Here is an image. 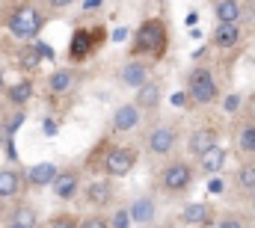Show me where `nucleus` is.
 I'll return each instance as SVG.
<instances>
[{
	"mask_svg": "<svg viewBox=\"0 0 255 228\" xmlns=\"http://www.w3.org/2000/svg\"><path fill=\"white\" fill-rule=\"evenodd\" d=\"M3 95H6V101H9L12 107H24V104L36 95V86H33V80H30V77H24V80H18V83L6 86V89H3Z\"/></svg>",
	"mask_w": 255,
	"mask_h": 228,
	"instance_id": "obj_25",
	"label": "nucleus"
},
{
	"mask_svg": "<svg viewBox=\"0 0 255 228\" xmlns=\"http://www.w3.org/2000/svg\"><path fill=\"white\" fill-rule=\"evenodd\" d=\"M214 228H255V217L250 211H241V208H226L217 214Z\"/></svg>",
	"mask_w": 255,
	"mask_h": 228,
	"instance_id": "obj_24",
	"label": "nucleus"
},
{
	"mask_svg": "<svg viewBox=\"0 0 255 228\" xmlns=\"http://www.w3.org/2000/svg\"><path fill=\"white\" fill-rule=\"evenodd\" d=\"M232 190L241 199H255V157H244L232 178Z\"/></svg>",
	"mask_w": 255,
	"mask_h": 228,
	"instance_id": "obj_20",
	"label": "nucleus"
},
{
	"mask_svg": "<svg viewBox=\"0 0 255 228\" xmlns=\"http://www.w3.org/2000/svg\"><path fill=\"white\" fill-rule=\"evenodd\" d=\"M211 48L217 51H232L244 42V27L241 24H226V21H217V27L211 30Z\"/></svg>",
	"mask_w": 255,
	"mask_h": 228,
	"instance_id": "obj_18",
	"label": "nucleus"
},
{
	"mask_svg": "<svg viewBox=\"0 0 255 228\" xmlns=\"http://www.w3.org/2000/svg\"><path fill=\"white\" fill-rule=\"evenodd\" d=\"M199 169L187 154H172L163 160V166L154 172V190L166 199H181L193 190Z\"/></svg>",
	"mask_w": 255,
	"mask_h": 228,
	"instance_id": "obj_3",
	"label": "nucleus"
},
{
	"mask_svg": "<svg viewBox=\"0 0 255 228\" xmlns=\"http://www.w3.org/2000/svg\"><path fill=\"white\" fill-rule=\"evenodd\" d=\"M160 101H163V80L154 77V74H151L142 86L133 89V104L139 107L142 115H154L160 110Z\"/></svg>",
	"mask_w": 255,
	"mask_h": 228,
	"instance_id": "obj_12",
	"label": "nucleus"
},
{
	"mask_svg": "<svg viewBox=\"0 0 255 228\" xmlns=\"http://www.w3.org/2000/svg\"><path fill=\"white\" fill-rule=\"evenodd\" d=\"M157 196L154 193H139V196H133L130 199V205H128V214H130V223L133 226H151L154 220H157Z\"/></svg>",
	"mask_w": 255,
	"mask_h": 228,
	"instance_id": "obj_15",
	"label": "nucleus"
},
{
	"mask_svg": "<svg viewBox=\"0 0 255 228\" xmlns=\"http://www.w3.org/2000/svg\"><path fill=\"white\" fill-rule=\"evenodd\" d=\"M39 3H42L45 9H54V12H57V9H68V6H74L77 0H39Z\"/></svg>",
	"mask_w": 255,
	"mask_h": 228,
	"instance_id": "obj_31",
	"label": "nucleus"
},
{
	"mask_svg": "<svg viewBox=\"0 0 255 228\" xmlns=\"http://www.w3.org/2000/svg\"><path fill=\"white\" fill-rule=\"evenodd\" d=\"M232 151L244 160L255 157V92H250L232 121Z\"/></svg>",
	"mask_w": 255,
	"mask_h": 228,
	"instance_id": "obj_7",
	"label": "nucleus"
},
{
	"mask_svg": "<svg viewBox=\"0 0 255 228\" xmlns=\"http://www.w3.org/2000/svg\"><path fill=\"white\" fill-rule=\"evenodd\" d=\"M142 228H175V226H172V223H163V226H154V223H151V226H142Z\"/></svg>",
	"mask_w": 255,
	"mask_h": 228,
	"instance_id": "obj_33",
	"label": "nucleus"
},
{
	"mask_svg": "<svg viewBox=\"0 0 255 228\" xmlns=\"http://www.w3.org/2000/svg\"><path fill=\"white\" fill-rule=\"evenodd\" d=\"M9 223H18V226H24V228H39V211L30 202H18L9 211Z\"/></svg>",
	"mask_w": 255,
	"mask_h": 228,
	"instance_id": "obj_26",
	"label": "nucleus"
},
{
	"mask_svg": "<svg viewBox=\"0 0 255 228\" xmlns=\"http://www.w3.org/2000/svg\"><path fill=\"white\" fill-rule=\"evenodd\" d=\"M95 6H101V0H86L83 3V9H95Z\"/></svg>",
	"mask_w": 255,
	"mask_h": 228,
	"instance_id": "obj_32",
	"label": "nucleus"
},
{
	"mask_svg": "<svg viewBox=\"0 0 255 228\" xmlns=\"http://www.w3.org/2000/svg\"><path fill=\"white\" fill-rule=\"evenodd\" d=\"M57 172H60V166H57V163L45 160V163H36V166H30V169L24 172V178H27V187H33V190H42V187H51V181L57 178Z\"/></svg>",
	"mask_w": 255,
	"mask_h": 228,
	"instance_id": "obj_23",
	"label": "nucleus"
},
{
	"mask_svg": "<svg viewBox=\"0 0 255 228\" xmlns=\"http://www.w3.org/2000/svg\"><path fill=\"white\" fill-rule=\"evenodd\" d=\"M151 74H154V62L151 59H139V57H128V62L119 68V80H122V86H128V89L142 86Z\"/></svg>",
	"mask_w": 255,
	"mask_h": 228,
	"instance_id": "obj_16",
	"label": "nucleus"
},
{
	"mask_svg": "<svg viewBox=\"0 0 255 228\" xmlns=\"http://www.w3.org/2000/svg\"><path fill=\"white\" fill-rule=\"evenodd\" d=\"M80 196H83V205H89L92 211H107L116 205V184L110 175H95L89 181H83L80 187Z\"/></svg>",
	"mask_w": 255,
	"mask_h": 228,
	"instance_id": "obj_8",
	"label": "nucleus"
},
{
	"mask_svg": "<svg viewBox=\"0 0 255 228\" xmlns=\"http://www.w3.org/2000/svg\"><path fill=\"white\" fill-rule=\"evenodd\" d=\"M0 115H3V104H0Z\"/></svg>",
	"mask_w": 255,
	"mask_h": 228,
	"instance_id": "obj_36",
	"label": "nucleus"
},
{
	"mask_svg": "<svg viewBox=\"0 0 255 228\" xmlns=\"http://www.w3.org/2000/svg\"><path fill=\"white\" fill-rule=\"evenodd\" d=\"M181 142V124L172 118H154L142 130V151L154 160H166L178 151Z\"/></svg>",
	"mask_w": 255,
	"mask_h": 228,
	"instance_id": "obj_6",
	"label": "nucleus"
},
{
	"mask_svg": "<svg viewBox=\"0 0 255 228\" xmlns=\"http://www.w3.org/2000/svg\"><path fill=\"white\" fill-rule=\"evenodd\" d=\"M214 3V18L226 24H244L250 15V0H211Z\"/></svg>",
	"mask_w": 255,
	"mask_h": 228,
	"instance_id": "obj_19",
	"label": "nucleus"
},
{
	"mask_svg": "<svg viewBox=\"0 0 255 228\" xmlns=\"http://www.w3.org/2000/svg\"><path fill=\"white\" fill-rule=\"evenodd\" d=\"M80 187H83V166H65L57 172V178L51 181V190L60 202H71L80 196Z\"/></svg>",
	"mask_w": 255,
	"mask_h": 228,
	"instance_id": "obj_13",
	"label": "nucleus"
},
{
	"mask_svg": "<svg viewBox=\"0 0 255 228\" xmlns=\"http://www.w3.org/2000/svg\"><path fill=\"white\" fill-rule=\"evenodd\" d=\"M80 80H83V74H80L77 65H60V68H54L48 74L45 89H48L51 98H65V95H71L80 86Z\"/></svg>",
	"mask_w": 255,
	"mask_h": 228,
	"instance_id": "obj_11",
	"label": "nucleus"
},
{
	"mask_svg": "<svg viewBox=\"0 0 255 228\" xmlns=\"http://www.w3.org/2000/svg\"><path fill=\"white\" fill-rule=\"evenodd\" d=\"M178 223L181 226H202V228H214L217 223V211L208 202H187L178 211Z\"/></svg>",
	"mask_w": 255,
	"mask_h": 228,
	"instance_id": "obj_17",
	"label": "nucleus"
},
{
	"mask_svg": "<svg viewBox=\"0 0 255 228\" xmlns=\"http://www.w3.org/2000/svg\"><path fill=\"white\" fill-rule=\"evenodd\" d=\"M77 226H80V217L71 214V211H60L45 223V228H77Z\"/></svg>",
	"mask_w": 255,
	"mask_h": 228,
	"instance_id": "obj_27",
	"label": "nucleus"
},
{
	"mask_svg": "<svg viewBox=\"0 0 255 228\" xmlns=\"http://www.w3.org/2000/svg\"><path fill=\"white\" fill-rule=\"evenodd\" d=\"M77 228H110V217H104V211H92V214L80 217Z\"/></svg>",
	"mask_w": 255,
	"mask_h": 228,
	"instance_id": "obj_29",
	"label": "nucleus"
},
{
	"mask_svg": "<svg viewBox=\"0 0 255 228\" xmlns=\"http://www.w3.org/2000/svg\"><path fill=\"white\" fill-rule=\"evenodd\" d=\"M226 160H229V151H226L223 145H214V148H208L205 154H199L193 163H196L199 175H217V172L226 166Z\"/></svg>",
	"mask_w": 255,
	"mask_h": 228,
	"instance_id": "obj_22",
	"label": "nucleus"
},
{
	"mask_svg": "<svg viewBox=\"0 0 255 228\" xmlns=\"http://www.w3.org/2000/svg\"><path fill=\"white\" fill-rule=\"evenodd\" d=\"M104 36H107V30L101 24H95V27H77L71 33V42H68V59L74 65L83 62V59H89L104 45Z\"/></svg>",
	"mask_w": 255,
	"mask_h": 228,
	"instance_id": "obj_9",
	"label": "nucleus"
},
{
	"mask_svg": "<svg viewBox=\"0 0 255 228\" xmlns=\"http://www.w3.org/2000/svg\"><path fill=\"white\" fill-rule=\"evenodd\" d=\"M27 190V178H24V169L18 166H3L0 169V199H21V193Z\"/></svg>",
	"mask_w": 255,
	"mask_h": 228,
	"instance_id": "obj_21",
	"label": "nucleus"
},
{
	"mask_svg": "<svg viewBox=\"0 0 255 228\" xmlns=\"http://www.w3.org/2000/svg\"><path fill=\"white\" fill-rule=\"evenodd\" d=\"M142 118L145 115L139 113V107L133 104V101H128V104H119L113 115H110V133L113 136H128L130 130H136L139 124H142Z\"/></svg>",
	"mask_w": 255,
	"mask_h": 228,
	"instance_id": "obj_14",
	"label": "nucleus"
},
{
	"mask_svg": "<svg viewBox=\"0 0 255 228\" xmlns=\"http://www.w3.org/2000/svg\"><path fill=\"white\" fill-rule=\"evenodd\" d=\"M3 228H24V226H18V223H9V220H6V226Z\"/></svg>",
	"mask_w": 255,
	"mask_h": 228,
	"instance_id": "obj_35",
	"label": "nucleus"
},
{
	"mask_svg": "<svg viewBox=\"0 0 255 228\" xmlns=\"http://www.w3.org/2000/svg\"><path fill=\"white\" fill-rule=\"evenodd\" d=\"M130 214H128V205H116L113 217H110V228H130Z\"/></svg>",
	"mask_w": 255,
	"mask_h": 228,
	"instance_id": "obj_30",
	"label": "nucleus"
},
{
	"mask_svg": "<svg viewBox=\"0 0 255 228\" xmlns=\"http://www.w3.org/2000/svg\"><path fill=\"white\" fill-rule=\"evenodd\" d=\"M45 24H48V9L39 0H12L3 9V27L21 42H36Z\"/></svg>",
	"mask_w": 255,
	"mask_h": 228,
	"instance_id": "obj_2",
	"label": "nucleus"
},
{
	"mask_svg": "<svg viewBox=\"0 0 255 228\" xmlns=\"http://www.w3.org/2000/svg\"><path fill=\"white\" fill-rule=\"evenodd\" d=\"M169 42H172L169 21L160 18V15H148V18H142L136 24L133 36H130V45H128V57L160 62V59L169 54Z\"/></svg>",
	"mask_w": 255,
	"mask_h": 228,
	"instance_id": "obj_1",
	"label": "nucleus"
},
{
	"mask_svg": "<svg viewBox=\"0 0 255 228\" xmlns=\"http://www.w3.org/2000/svg\"><path fill=\"white\" fill-rule=\"evenodd\" d=\"M184 95L193 107H214L220 98H223V86H220V77L217 71L208 65V62H196L187 77H184Z\"/></svg>",
	"mask_w": 255,
	"mask_h": 228,
	"instance_id": "obj_5",
	"label": "nucleus"
},
{
	"mask_svg": "<svg viewBox=\"0 0 255 228\" xmlns=\"http://www.w3.org/2000/svg\"><path fill=\"white\" fill-rule=\"evenodd\" d=\"M220 136H223L220 121H211V118L199 121L190 133H187V151H184V154H187L190 160H196V157H199V154H205L208 148L220 145Z\"/></svg>",
	"mask_w": 255,
	"mask_h": 228,
	"instance_id": "obj_10",
	"label": "nucleus"
},
{
	"mask_svg": "<svg viewBox=\"0 0 255 228\" xmlns=\"http://www.w3.org/2000/svg\"><path fill=\"white\" fill-rule=\"evenodd\" d=\"M89 157H98V160H92V163H86V169H98V175H110V178H128L130 172L136 169V163H139V148L136 145H125V142H110V139H104L101 145H98V151L95 154H89Z\"/></svg>",
	"mask_w": 255,
	"mask_h": 228,
	"instance_id": "obj_4",
	"label": "nucleus"
},
{
	"mask_svg": "<svg viewBox=\"0 0 255 228\" xmlns=\"http://www.w3.org/2000/svg\"><path fill=\"white\" fill-rule=\"evenodd\" d=\"M3 89H6V77H3V71H0V95H3Z\"/></svg>",
	"mask_w": 255,
	"mask_h": 228,
	"instance_id": "obj_34",
	"label": "nucleus"
},
{
	"mask_svg": "<svg viewBox=\"0 0 255 228\" xmlns=\"http://www.w3.org/2000/svg\"><path fill=\"white\" fill-rule=\"evenodd\" d=\"M39 59H42V51H39V48H33V42H30L27 48H21V54H18V65H21V68H27V71H33V68L39 65Z\"/></svg>",
	"mask_w": 255,
	"mask_h": 228,
	"instance_id": "obj_28",
	"label": "nucleus"
}]
</instances>
